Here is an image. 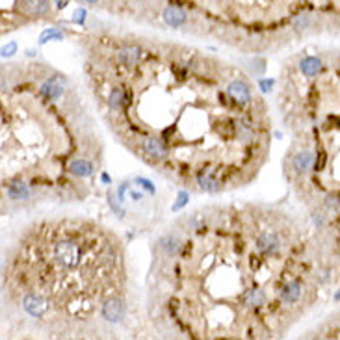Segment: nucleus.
<instances>
[{
	"instance_id": "1a4fd4ad",
	"label": "nucleus",
	"mask_w": 340,
	"mask_h": 340,
	"mask_svg": "<svg viewBox=\"0 0 340 340\" xmlns=\"http://www.w3.org/2000/svg\"><path fill=\"white\" fill-rule=\"evenodd\" d=\"M164 21L171 24V27H180L186 22V11L182 8H178V6H169L164 10Z\"/></svg>"
},
{
	"instance_id": "9d476101",
	"label": "nucleus",
	"mask_w": 340,
	"mask_h": 340,
	"mask_svg": "<svg viewBox=\"0 0 340 340\" xmlns=\"http://www.w3.org/2000/svg\"><path fill=\"white\" fill-rule=\"evenodd\" d=\"M314 164V154L310 151H301L298 152L292 160V168L298 173H307Z\"/></svg>"
},
{
	"instance_id": "0eeeda50",
	"label": "nucleus",
	"mask_w": 340,
	"mask_h": 340,
	"mask_svg": "<svg viewBox=\"0 0 340 340\" xmlns=\"http://www.w3.org/2000/svg\"><path fill=\"white\" fill-rule=\"evenodd\" d=\"M65 89V80L62 76H50L48 80H45L41 86V93L48 99H58Z\"/></svg>"
},
{
	"instance_id": "ddd939ff",
	"label": "nucleus",
	"mask_w": 340,
	"mask_h": 340,
	"mask_svg": "<svg viewBox=\"0 0 340 340\" xmlns=\"http://www.w3.org/2000/svg\"><path fill=\"white\" fill-rule=\"evenodd\" d=\"M244 301H246L247 307H260V305L266 303V294L262 288H249L244 296Z\"/></svg>"
},
{
	"instance_id": "f3484780",
	"label": "nucleus",
	"mask_w": 340,
	"mask_h": 340,
	"mask_svg": "<svg viewBox=\"0 0 340 340\" xmlns=\"http://www.w3.org/2000/svg\"><path fill=\"white\" fill-rule=\"evenodd\" d=\"M125 104V93L119 88H114L108 95V106L110 110H119L121 106Z\"/></svg>"
},
{
	"instance_id": "4468645a",
	"label": "nucleus",
	"mask_w": 340,
	"mask_h": 340,
	"mask_svg": "<svg viewBox=\"0 0 340 340\" xmlns=\"http://www.w3.org/2000/svg\"><path fill=\"white\" fill-rule=\"evenodd\" d=\"M197 184L199 188L204 190V192H210V194L220 190V186H218L220 182L212 177V173H197Z\"/></svg>"
},
{
	"instance_id": "aec40b11",
	"label": "nucleus",
	"mask_w": 340,
	"mask_h": 340,
	"mask_svg": "<svg viewBox=\"0 0 340 340\" xmlns=\"http://www.w3.org/2000/svg\"><path fill=\"white\" fill-rule=\"evenodd\" d=\"M50 37H58V39H60V37H62V32H60V30H47V32H43V36H41V39H39V41H41V43H47L48 39H50Z\"/></svg>"
},
{
	"instance_id": "f8f14e48",
	"label": "nucleus",
	"mask_w": 340,
	"mask_h": 340,
	"mask_svg": "<svg viewBox=\"0 0 340 340\" xmlns=\"http://www.w3.org/2000/svg\"><path fill=\"white\" fill-rule=\"evenodd\" d=\"M8 195L10 199L13 201H21V199H27L30 195V188H28L27 182H22V180H15V182H11L8 186Z\"/></svg>"
},
{
	"instance_id": "412c9836",
	"label": "nucleus",
	"mask_w": 340,
	"mask_h": 340,
	"mask_svg": "<svg viewBox=\"0 0 340 340\" xmlns=\"http://www.w3.org/2000/svg\"><path fill=\"white\" fill-rule=\"evenodd\" d=\"M260 84H262V89H264V91H268V89H270V86H272V82L268 80V82H260Z\"/></svg>"
},
{
	"instance_id": "dca6fc26",
	"label": "nucleus",
	"mask_w": 340,
	"mask_h": 340,
	"mask_svg": "<svg viewBox=\"0 0 340 340\" xmlns=\"http://www.w3.org/2000/svg\"><path fill=\"white\" fill-rule=\"evenodd\" d=\"M320 69H322V62L318 58H305V60H301V73L305 76H316L320 73Z\"/></svg>"
},
{
	"instance_id": "2eb2a0df",
	"label": "nucleus",
	"mask_w": 340,
	"mask_h": 340,
	"mask_svg": "<svg viewBox=\"0 0 340 340\" xmlns=\"http://www.w3.org/2000/svg\"><path fill=\"white\" fill-rule=\"evenodd\" d=\"M69 171L73 173V175H79V177H88L93 173V166L88 162V160H74V162L69 164Z\"/></svg>"
},
{
	"instance_id": "20e7f679",
	"label": "nucleus",
	"mask_w": 340,
	"mask_h": 340,
	"mask_svg": "<svg viewBox=\"0 0 340 340\" xmlns=\"http://www.w3.org/2000/svg\"><path fill=\"white\" fill-rule=\"evenodd\" d=\"M256 247L258 251L264 253V255H275V253L281 249V242L273 232H264V234L258 236L256 240Z\"/></svg>"
},
{
	"instance_id": "6e6552de",
	"label": "nucleus",
	"mask_w": 340,
	"mask_h": 340,
	"mask_svg": "<svg viewBox=\"0 0 340 340\" xmlns=\"http://www.w3.org/2000/svg\"><path fill=\"white\" fill-rule=\"evenodd\" d=\"M143 56V48L138 45H128V47L119 50V62L123 65H136Z\"/></svg>"
},
{
	"instance_id": "423d86ee",
	"label": "nucleus",
	"mask_w": 340,
	"mask_h": 340,
	"mask_svg": "<svg viewBox=\"0 0 340 340\" xmlns=\"http://www.w3.org/2000/svg\"><path fill=\"white\" fill-rule=\"evenodd\" d=\"M24 309L28 310V312L32 314V316H43L45 314V310H47V299L41 298V296H37V294H28L27 298H24Z\"/></svg>"
},
{
	"instance_id": "f03ea898",
	"label": "nucleus",
	"mask_w": 340,
	"mask_h": 340,
	"mask_svg": "<svg viewBox=\"0 0 340 340\" xmlns=\"http://www.w3.org/2000/svg\"><path fill=\"white\" fill-rule=\"evenodd\" d=\"M227 93H229V99H232L234 102L238 104L246 106L251 102V89L246 82H242V80H234V82H230L229 88H227Z\"/></svg>"
},
{
	"instance_id": "f257e3e1",
	"label": "nucleus",
	"mask_w": 340,
	"mask_h": 340,
	"mask_svg": "<svg viewBox=\"0 0 340 340\" xmlns=\"http://www.w3.org/2000/svg\"><path fill=\"white\" fill-rule=\"evenodd\" d=\"M54 256L56 260L65 268H74L80 262V256H82V249L76 242L73 240H62L58 242L56 247H54Z\"/></svg>"
},
{
	"instance_id": "9b49d317",
	"label": "nucleus",
	"mask_w": 340,
	"mask_h": 340,
	"mask_svg": "<svg viewBox=\"0 0 340 340\" xmlns=\"http://www.w3.org/2000/svg\"><path fill=\"white\" fill-rule=\"evenodd\" d=\"M301 296V284L299 281H290L281 288V298H283L284 303H296Z\"/></svg>"
},
{
	"instance_id": "7ed1b4c3",
	"label": "nucleus",
	"mask_w": 340,
	"mask_h": 340,
	"mask_svg": "<svg viewBox=\"0 0 340 340\" xmlns=\"http://www.w3.org/2000/svg\"><path fill=\"white\" fill-rule=\"evenodd\" d=\"M102 316H104L108 322H119V320L125 316V303L117 298L108 299V301L102 305Z\"/></svg>"
},
{
	"instance_id": "39448f33",
	"label": "nucleus",
	"mask_w": 340,
	"mask_h": 340,
	"mask_svg": "<svg viewBox=\"0 0 340 340\" xmlns=\"http://www.w3.org/2000/svg\"><path fill=\"white\" fill-rule=\"evenodd\" d=\"M143 149H145V152L149 156L156 158V160H160V158H164L168 154V145H166V142H164L162 138L158 136L147 138L145 142H143Z\"/></svg>"
},
{
	"instance_id": "6ab92c4d",
	"label": "nucleus",
	"mask_w": 340,
	"mask_h": 340,
	"mask_svg": "<svg viewBox=\"0 0 340 340\" xmlns=\"http://www.w3.org/2000/svg\"><path fill=\"white\" fill-rule=\"evenodd\" d=\"M17 53V43L15 41H11V43H8L2 50H0V56H4V58H10V56H13V54Z\"/></svg>"
},
{
	"instance_id": "a211bd4d",
	"label": "nucleus",
	"mask_w": 340,
	"mask_h": 340,
	"mask_svg": "<svg viewBox=\"0 0 340 340\" xmlns=\"http://www.w3.org/2000/svg\"><path fill=\"white\" fill-rule=\"evenodd\" d=\"M160 246L164 247L166 255H175V253L178 251V242L177 238H173V236H166V238L160 242Z\"/></svg>"
}]
</instances>
